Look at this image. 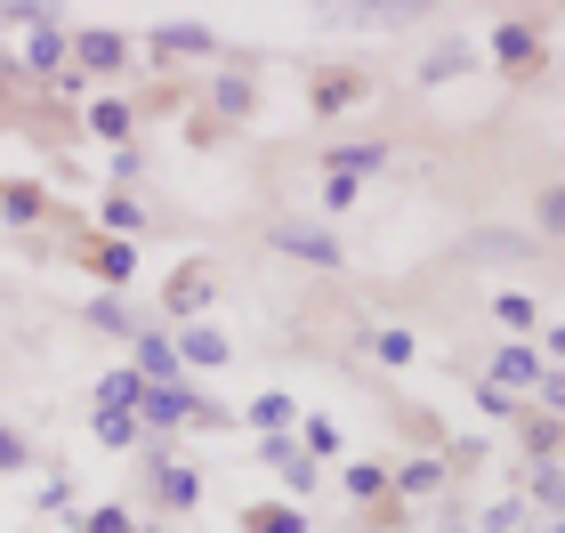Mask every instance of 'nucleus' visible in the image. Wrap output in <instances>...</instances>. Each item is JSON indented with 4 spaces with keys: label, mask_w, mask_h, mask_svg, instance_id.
Segmentation results:
<instances>
[{
    "label": "nucleus",
    "mask_w": 565,
    "mask_h": 533,
    "mask_svg": "<svg viewBox=\"0 0 565 533\" xmlns=\"http://www.w3.org/2000/svg\"><path fill=\"white\" fill-rule=\"evenodd\" d=\"M89 437L106 445V452H138L146 428H138V413H114V404H97V413H89Z\"/></svg>",
    "instance_id": "25"
},
{
    "label": "nucleus",
    "mask_w": 565,
    "mask_h": 533,
    "mask_svg": "<svg viewBox=\"0 0 565 533\" xmlns=\"http://www.w3.org/2000/svg\"><path fill=\"white\" fill-rule=\"evenodd\" d=\"M138 396H146V380L130 364H106L97 372V404H114V413H138Z\"/></svg>",
    "instance_id": "29"
},
{
    "label": "nucleus",
    "mask_w": 565,
    "mask_h": 533,
    "mask_svg": "<svg viewBox=\"0 0 565 533\" xmlns=\"http://www.w3.org/2000/svg\"><path fill=\"white\" fill-rule=\"evenodd\" d=\"M211 299H218V267L211 259H178L153 316H162V323H202V316H211Z\"/></svg>",
    "instance_id": "6"
},
{
    "label": "nucleus",
    "mask_w": 565,
    "mask_h": 533,
    "mask_svg": "<svg viewBox=\"0 0 565 533\" xmlns=\"http://www.w3.org/2000/svg\"><path fill=\"white\" fill-rule=\"evenodd\" d=\"M243 533H316L299 501H243Z\"/></svg>",
    "instance_id": "23"
},
{
    "label": "nucleus",
    "mask_w": 565,
    "mask_h": 533,
    "mask_svg": "<svg viewBox=\"0 0 565 533\" xmlns=\"http://www.w3.org/2000/svg\"><path fill=\"white\" fill-rule=\"evenodd\" d=\"M518 525H525V501H518V493H501V501H484V510H477L469 533H518Z\"/></svg>",
    "instance_id": "34"
},
{
    "label": "nucleus",
    "mask_w": 565,
    "mask_h": 533,
    "mask_svg": "<svg viewBox=\"0 0 565 533\" xmlns=\"http://www.w3.org/2000/svg\"><path fill=\"white\" fill-rule=\"evenodd\" d=\"M316 202H323V211H355L364 186H355V178H323V170H316Z\"/></svg>",
    "instance_id": "37"
},
{
    "label": "nucleus",
    "mask_w": 565,
    "mask_h": 533,
    "mask_svg": "<svg viewBox=\"0 0 565 533\" xmlns=\"http://www.w3.org/2000/svg\"><path fill=\"white\" fill-rule=\"evenodd\" d=\"M469 396H477V413H484V420H501V428H518V420H525V396H501L493 380H469Z\"/></svg>",
    "instance_id": "32"
},
{
    "label": "nucleus",
    "mask_w": 565,
    "mask_h": 533,
    "mask_svg": "<svg viewBox=\"0 0 565 533\" xmlns=\"http://www.w3.org/2000/svg\"><path fill=\"white\" fill-rule=\"evenodd\" d=\"M73 533H146V518L130 510V501H82Z\"/></svg>",
    "instance_id": "26"
},
{
    "label": "nucleus",
    "mask_w": 565,
    "mask_h": 533,
    "mask_svg": "<svg viewBox=\"0 0 565 533\" xmlns=\"http://www.w3.org/2000/svg\"><path fill=\"white\" fill-rule=\"evenodd\" d=\"M525 493L542 501V510H557V501H565V477H557V461H533V477H525Z\"/></svg>",
    "instance_id": "38"
},
{
    "label": "nucleus",
    "mask_w": 565,
    "mask_h": 533,
    "mask_svg": "<svg viewBox=\"0 0 565 533\" xmlns=\"http://www.w3.org/2000/svg\"><path fill=\"white\" fill-rule=\"evenodd\" d=\"M82 130L106 138V154H114V146H138V97H89V106H82Z\"/></svg>",
    "instance_id": "19"
},
{
    "label": "nucleus",
    "mask_w": 565,
    "mask_h": 533,
    "mask_svg": "<svg viewBox=\"0 0 565 533\" xmlns=\"http://www.w3.org/2000/svg\"><path fill=\"white\" fill-rule=\"evenodd\" d=\"M138 65V41L121 24H73V73L82 82H114V73Z\"/></svg>",
    "instance_id": "5"
},
{
    "label": "nucleus",
    "mask_w": 565,
    "mask_h": 533,
    "mask_svg": "<svg viewBox=\"0 0 565 533\" xmlns=\"http://www.w3.org/2000/svg\"><path fill=\"white\" fill-rule=\"evenodd\" d=\"M146 49L162 65H202V57H218V33L202 17H162V24H146Z\"/></svg>",
    "instance_id": "10"
},
{
    "label": "nucleus",
    "mask_w": 565,
    "mask_h": 533,
    "mask_svg": "<svg viewBox=\"0 0 565 533\" xmlns=\"http://www.w3.org/2000/svg\"><path fill=\"white\" fill-rule=\"evenodd\" d=\"M138 461H146V486H138L146 510H162V518H194L202 510V469L194 461H178V452L153 445V437L138 445Z\"/></svg>",
    "instance_id": "2"
},
{
    "label": "nucleus",
    "mask_w": 565,
    "mask_h": 533,
    "mask_svg": "<svg viewBox=\"0 0 565 533\" xmlns=\"http://www.w3.org/2000/svg\"><path fill=\"white\" fill-rule=\"evenodd\" d=\"M445 486H452V461H445V452H413V461L388 469V501H428V493H445Z\"/></svg>",
    "instance_id": "18"
},
{
    "label": "nucleus",
    "mask_w": 565,
    "mask_h": 533,
    "mask_svg": "<svg viewBox=\"0 0 565 533\" xmlns=\"http://www.w3.org/2000/svg\"><path fill=\"white\" fill-rule=\"evenodd\" d=\"M533 218H542V235H557V218H565V202H557V186H542V202H533Z\"/></svg>",
    "instance_id": "41"
},
{
    "label": "nucleus",
    "mask_w": 565,
    "mask_h": 533,
    "mask_svg": "<svg viewBox=\"0 0 565 533\" xmlns=\"http://www.w3.org/2000/svg\"><path fill=\"white\" fill-rule=\"evenodd\" d=\"M388 162H396V138H331V146H316V170L323 178H355V186L380 178Z\"/></svg>",
    "instance_id": "9"
},
{
    "label": "nucleus",
    "mask_w": 565,
    "mask_h": 533,
    "mask_svg": "<svg viewBox=\"0 0 565 533\" xmlns=\"http://www.w3.org/2000/svg\"><path fill=\"white\" fill-rule=\"evenodd\" d=\"M121 364H130V372L146 380V388H170V380H186V372H178V348H170V323H153V332H138Z\"/></svg>",
    "instance_id": "17"
},
{
    "label": "nucleus",
    "mask_w": 565,
    "mask_h": 533,
    "mask_svg": "<svg viewBox=\"0 0 565 533\" xmlns=\"http://www.w3.org/2000/svg\"><path fill=\"white\" fill-rule=\"evenodd\" d=\"M89 235L138 243V235H153V218H146V202H138V194H121V186H106V194H97V211H89Z\"/></svg>",
    "instance_id": "16"
},
{
    "label": "nucleus",
    "mask_w": 565,
    "mask_h": 533,
    "mask_svg": "<svg viewBox=\"0 0 565 533\" xmlns=\"http://www.w3.org/2000/svg\"><path fill=\"white\" fill-rule=\"evenodd\" d=\"M138 178H146V154H138V146H114V154H106V186H121V194H130Z\"/></svg>",
    "instance_id": "36"
},
{
    "label": "nucleus",
    "mask_w": 565,
    "mask_h": 533,
    "mask_svg": "<svg viewBox=\"0 0 565 533\" xmlns=\"http://www.w3.org/2000/svg\"><path fill=\"white\" fill-rule=\"evenodd\" d=\"M509 437H518L533 461H557V437H565V428H557V413H525L518 428H509Z\"/></svg>",
    "instance_id": "31"
},
{
    "label": "nucleus",
    "mask_w": 565,
    "mask_h": 533,
    "mask_svg": "<svg viewBox=\"0 0 565 533\" xmlns=\"http://www.w3.org/2000/svg\"><path fill=\"white\" fill-rule=\"evenodd\" d=\"M202 97H211V121H218V130L259 121V57H226V73H218Z\"/></svg>",
    "instance_id": "8"
},
{
    "label": "nucleus",
    "mask_w": 565,
    "mask_h": 533,
    "mask_svg": "<svg viewBox=\"0 0 565 533\" xmlns=\"http://www.w3.org/2000/svg\"><path fill=\"white\" fill-rule=\"evenodd\" d=\"M282 477H291V493H316V486H323V469H316V461H307V452H299V461H291V469H282Z\"/></svg>",
    "instance_id": "40"
},
{
    "label": "nucleus",
    "mask_w": 565,
    "mask_h": 533,
    "mask_svg": "<svg viewBox=\"0 0 565 533\" xmlns=\"http://www.w3.org/2000/svg\"><path fill=\"white\" fill-rule=\"evenodd\" d=\"M170 348H178V372H226L235 364V340H226L218 323H178Z\"/></svg>",
    "instance_id": "13"
},
{
    "label": "nucleus",
    "mask_w": 565,
    "mask_h": 533,
    "mask_svg": "<svg viewBox=\"0 0 565 533\" xmlns=\"http://www.w3.org/2000/svg\"><path fill=\"white\" fill-rule=\"evenodd\" d=\"M445 533H469V525H445Z\"/></svg>",
    "instance_id": "42"
},
{
    "label": "nucleus",
    "mask_w": 565,
    "mask_h": 533,
    "mask_svg": "<svg viewBox=\"0 0 565 533\" xmlns=\"http://www.w3.org/2000/svg\"><path fill=\"white\" fill-rule=\"evenodd\" d=\"M340 493L355 510H380L388 501V461H340Z\"/></svg>",
    "instance_id": "24"
},
{
    "label": "nucleus",
    "mask_w": 565,
    "mask_h": 533,
    "mask_svg": "<svg viewBox=\"0 0 565 533\" xmlns=\"http://www.w3.org/2000/svg\"><path fill=\"white\" fill-rule=\"evenodd\" d=\"M477 57H469V49H460V41H445V49H428V57H420V82H452V73H469Z\"/></svg>",
    "instance_id": "35"
},
{
    "label": "nucleus",
    "mask_w": 565,
    "mask_h": 533,
    "mask_svg": "<svg viewBox=\"0 0 565 533\" xmlns=\"http://www.w3.org/2000/svg\"><path fill=\"white\" fill-rule=\"evenodd\" d=\"M484 49H493V65H501V73H533V65L550 57V33H542V17H501Z\"/></svg>",
    "instance_id": "11"
},
{
    "label": "nucleus",
    "mask_w": 565,
    "mask_h": 533,
    "mask_svg": "<svg viewBox=\"0 0 565 533\" xmlns=\"http://www.w3.org/2000/svg\"><path fill=\"white\" fill-rule=\"evenodd\" d=\"M372 355H380L388 372H404V364H420V340L404 332V323H372Z\"/></svg>",
    "instance_id": "30"
},
{
    "label": "nucleus",
    "mask_w": 565,
    "mask_h": 533,
    "mask_svg": "<svg viewBox=\"0 0 565 533\" xmlns=\"http://www.w3.org/2000/svg\"><path fill=\"white\" fill-rule=\"evenodd\" d=\"M65 65H73V24L57 9H41L33 17V41H24V73H33V82H57Z\"/></svg>",
    "instance_id": "12"
},
{
    "label": "nucleus",
    "mask_w": 565,
    "mask_h": 533,
    "mask_svg": "<svg viewBox=\"0 0 565 533\" xmlns=\"http://www.w3.org/2000/svg\"><path fill=\"white\" fill-rule=\"evenodd\" d=\"M542 372H550V364H542V355H533L525 340H501L493 355H484V372H477V380H493L501 396H518V388H542Z\"/></svg>",
    "instance_id": "15"
},
{
    "label": "nucleus",
    "mask_w": 565,
    "mask_h": 533,
    "mask_svg": "<svg viewBox=\"0 0 565 533\" xmlns=\"http://www.w3.org/2000/svg\"><path fill=\"white\" fill-rule=\"evenodd\" d=\"M0 218L9 226H49L57 218V194H49L41 178H0Z\"/></svg>",
    "instance_id": "20"
},
{
    "label": "nucleus",
    "mask_w": 565,
    "mask_h": 533,
    "mask_svg": "<svg viewBox=\"0 0 565 533\" xmlns=\"http://www.w3.org/2000/svg\"><path fill=\"white\" fill-rule=\"evenodd\" d=\"M291 445L307 452V461H348V437H340V420H331V413H299V428H291Z\"/></svg>",
    "instance_id": "22"
},
{
    "label": "nucleus",
    "mask_w": 565,
    "mask_h": 533,
    "mask_svg": "<svg viewBox=\"0 0 565 533\" xmlns=\"http://www.w3.org/2000/svg\"><path fill=\"white\" fill-rule=\"evenodd\" d=\"M33 469H41V445L17 420H0V477H33Z\"/></svg>",
    "instance_id": "27"
},
{
    "label": "nucleus",
    "mask_w": 565,
    "mask_h": 533,
    "mask_svg": "<svg viewBox=\"0 0 565 533\" xmlns=\"http://www.w3.org/2000/svg\"><path fill=\"white\" fill-rule=\"evenodd\" d=\"M235 420H250L259 437H291V428H299V396H291V388H259Z\"/></svg>",
    "instance_id": "21"
},
{
    "label": "nucleus",
    "mask_w": 565,
    "mask_h": 533,
    "mask_svg": "<svg viewBox=\"0 0 565 533\" xmlns=\"http://www.w3.org/2000/svg\"><path fill=\"white\" fill-rule=\"evenodd\" d=\"M33 510H41V518H65V525L82 518V493H73V477H65V469H57V477H49V486L33 493Z\"/></svg>",
    "instance_id": "33"
},
{
    "label": "nucleus",
    "mask_w": 565,
    "mask_h": 533,
    "mask_svg": "<svg viewBox=\"0 0 565 533\" xmlns=\"http://www.w3.org/2000/svg\"><path fill=\"white\" fill-rule=\"evenodd\" d=\"M73 267L82 275H97L106 291H130L138 284V243H114V235H89V226H73Z\"/></svg>",
    "instance_id": "7"
},
{
    "label": "nucleus",
    "mask_w": 565,
    "mask_h": 533,
    "mask_svg": "<svg viewBox=\"0 0 565 533\" xmlns=\"http://www.w3.org/2000/svg\"><path fill=\"white\" fill-rule=\"evenodd\" d=\"M267 250H282L299 267H323V275H348V243L316 218H267Z\"/></svg>",
    "instance_id": "4"
},
{
    "label": "nucleus",
    "mask_w": 565,
    "mask_h": 533,
    "mask_svg": "<svg viewBox=\"0 0 565 533\" xmlns=\"http://www.w3.org/2000/svg\"><path fill=\"white\" fill-rule=\"evenodd\" d=\"M259 461H267V469H291L299 445H291V437H259Z\"/></svg>",
    "instance_id": "39"
},
{
    "label": "nucleus",
    "mask_w": 565,
    "mask_h": 533,
    "mask_svg": "<svg viewBox=\"0 0 565 533\" xmlns=\"http://www.w3.org/2000/svg\"><path fill=\"white\" fill-rule=\"evenodd\" d=\"M138 428H146L153 445H170L178 428H235V404L202 396L194 380H170V388H146L138 396Z\"/></svg>",
    "instance_id": "1"
},
{
    "label": "nucleus",
    "mask_w": 565,
    "mask_h": 533,
    "mask_svg": "<svg viewBox=\"0 0 565 533\" xmlns=\"http://www.w3.org/2000/svg\"><path fill=\"white\" fill-rule=\"evenodd\" d=\"M493 323H501V340H518V332H542V308L525 291H493Z\"/></svg>",
    "instance_id": "28"
},
{
    "label": "nucleus",
    "mask_w": 565,
    "mask_h": 533,
    "mask_svg": "<svg viewBox=\"0 0 565 533\" xmlns=\"http://www.w3.org/2000/svg\"><path fill=\"white\" fill-rule=\"evenodd\" d=\"M372 89H380V82H372V65H355V57L307 65V114H316V121H340V114H355Z\"/></svg>",
    "instance_id": "3"
},
{
    "label": "nucleus",
    "mask_w": 565,
    "mask_h": 533,
    "mask_svg": "<svg viewBox=\"0 0 565 533\" xmlns=\"http://www.w3.org/2000/svg\"><path fill=\"white\" fill-rule=\"evenodd\" d=\"M82 323H89V332H106V340H121V348H130V340H138V332H153L162 316L130 308L121 291H97V299H82Z\"/></svg>",
    "instance_id": "14"
}]
</instances>
